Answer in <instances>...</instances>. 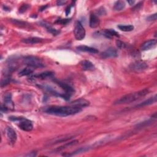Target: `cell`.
<instances>
[{
	"mask_svg": "<svg viewBox=\"0 0 157 157\" xmlns=\"http://www.w3.org/2000/svg\"><path fill=\"white\" fill-rule=\"evenodd\" d=\"M29 8V5H23L19 9V12L22 14L26 11V10Z\"/></svg>",
	"mask_w": 157,
	"mask_h": 157,
	"instance_id": "4316f807",
	"label": "cell"
},
{
	"mask_svg": "<svg viewBox=\"0 0 157 157\" xmlns=\"http://www.w3.org/2000/svg\"><path fill=\"white\" fill-rule=\"evenodd\" d=\"M41 25L42 26H44L47 29V32H49V33H50L53 35H59L60 33V31L55 29V28H53L52 26H50L49 24H48L46 22H42V23H41Z\"/></svg>",
	"mask_w": 157,
	"mask_h": 157,
	"instance_id": "ffe728a7",
	"label": "cell"
},
{
	"mask_svg": "<svg viewBox=\"0 0 157 157\" xmlns=\"http://www.w3.org/2000/svg\"><path fill=\"white\" fill-rule=\"evenodd\" d=\"M5 106L9 109H13L14 107V103L12 100V95L10 93H8L5 96Z\"/></svg>",
	"mask_w": 157,
	"mask_h": 157,
	"instance_id": "2e32d148",
	"label": "cell"
},
{
	"mask_svg": "<svg viewBox=\"0 0 157 157\" xmlns=\"http://www.w3.org/2000/svg\"><path fill=\"white\" fill-rule=\"evenodd\" d=\"M55 82L57 85H59L62 89H63L64 90V91L65 92V93L70 95L71 96L74 93L73 88L72 87H71L69 85H68L64 82H60L59 80H55Z\"/></svg>",
	"mask_w": 157,
	"mask_h": 157,
	"instance_id": "30bf717a",
	"label": "cell"
},
{
	"mask_svg": "<svg viewBox=\"0 0 157 157\" xmlns=\"http://www.w3.org/2000/svg\"><path fill=\"white\" fill-rule=\"evenodd\" d=\"M148 68V65L144 61L139 60L131 63L130 65V69L134 72H141Z\"/></svg>",
	"mask_w": 157,
	"mask_h": 157,
	"instance_id": "5b68a950",
	"label": "cell"
},
{
	"mask_svg": "<svg viewBox=\"0 0 157 157\" xmlns=\"http://www.w3.org/2000/svg\"><path fill=\"white\" fill-rule=\"evenodd\" d=\"M74 4V3L73 2L72 6H69L66 8V16H68L69 14V13L71 12V8H72V7L73 6Z\"/></svg>",
	"mask_w": 157,
	"mask_h": 157,
	"instance_id": "4dcf8cb0",
	"label": "cell"
},
{
	"mask_svg": "<svg viewBox=\"0 0 157 157\" xmlns=\"http://www.w3.org/2000/svg\"><path fill=\"white\" fill-rule=\"evenodd\" d=\"M156 99H157V97H156V95H155L154 96L150 98L149 99H147V100L139 104L138 105L136 106V107H144V106H149V105H151L152 104H154L156 102Z\"/></svg>",
	"mask_w": 157,
	"mask_h": 157,
	"instance_id": "ac0fdd59",
	"label": "cell"
},
{
	"mask_svg": "<svg viewBox=\"0 0 157 157\" xmlns=\"http://www.w3.org/2000/svg\"><path fill=\"white\" fill-rule=\"evenodd\" d=\"M118 56V53L117 50L112 47H110L103 52L101 56L103 59H107V58H115Z\"/></svg>",
	"mask_w": 157,
	"mask_h": 157,
	"instance_id": "ba28073f",
	"label": "cell"
},
{
	"mask_svg": "<svg viewBox=\"0 0 157 157\" xmlns=\"http://www.w3.org/2000/svg\"><path fill=\"white\" fill-rule=\"evenodd\" d=\"M74 33L76 39L78 41H81L85 37V28L80 21H77L75 23Z\"/></svg>",
	"mask_w": 157,
	"mask_h": 157,
	"instance_id": "277c9868",
	"label": "cell"
},
{
	"mask_svg": "<svg viewBox=\"0 0 157 157\" xmlns=\"http://www.w3.org/2000/svg\"><path fill=\"white\" fill-rule=\"evenodd\" d=\"M117 27L119 28V29L121 31L125 32H131L134 30V26L131 25H120L119 26H117Z\"/></svg>",
	"mask_w": 157,
	"mask_h": 157,
	"instance_id": "7402d4cb",
	"label": "cell"
},
{
	"mask_svg": "<svg viewBox=\"0 0 157 157\" xmlns=\"http://www.w3.org/2000/svg\"><path fill=\"white\" fill-rule=\"evenodd\" d=\"M6 133L9 143L12 145H14L16 142L17 139V135L16 131L12 127L8 126L6 129Z\"/></svg>",
	"mask_w": 157,
	"mask_h": 157,
	"instance_id": "8992f818",
	"label": "cell"
},
{
	"mask_svg": "<svg viewBox=\"0 0 157 157\" xmlns=\"http://www.w3.org/2000/svg\"><path fill=\"white\" fill-rule=\"evenodd\" d=\"M128 3L130 4V5L132 6V5L135 3V2H134V1H129V2H128Z\"/></svg>",
	"mask_w": 157,
	"mask_h": 157,
	"instance_id": "d590c367",
	"label": "cell"
},
{
	"mask_svg": "<svg viewBox=\"0 0 157 157\" xmlns=\"http://www.w3.org/2000/svg\"><path fill=\"white\" fill-rule=\"evenodd\" d=\"M36 155V152H31L30 153H28L26 156H35Z\"/></svg>",
	"mask_w": 157,
	"mask_h": 157,
	"instance_id": "e575fe53",
	"label": "cell"
},
{
	"mask_svg": "<svg viewBox=\"0 0 157 157\" xmlns=\"http://www.w3.org/2000/svg\"><path fill=\"white\" fill-rule=\"evenodd\" d=\"M156 18H157V14H153V15H151L149 17H148L147 19V21H155L156 20Z\"/></svg>",
	"mask_w": 157,
	"mask_h": 157,
	"instance_id": "f546056e",
	"label": "cell"
},
{
	"mask_svg": "<svg viewBox=\"0 0 157 157\" xmlns=\"http://www.w3.org/2000/svg\"><path fill=\"white\" fill-rule=\"evenodd\" d=\"M142 3H138L137 5H135V6L133 7V11L137 10V9H140V7H141V6H142Z\"/></svg>",
	"mask_w": 157,
	"mask_h": 157,
	"instance_id": "1f68e13d",
	"label": "cell"
},
{
	"mask_svg": "<svg viewBox=\"0 0 157 157\" xmlns=\"http://www.w3.org/2000/svg\"><path fill=\"white\" fill-rule=\"evenodd\" d=\"M53 73L52 71H45V72H42L41 73L36 74L33 76L34 78H38L40 79H45L48 77H52L53 76Z\"/></svg>",
	"mask_w": 157,
	"mask_h": 157,
	"instance_id": "d6986e66",
	"label": "cell"
},
{
	"mask_svg": "<svg viewBox=\"0 0 157 157\" xmlns=\"http://www.w3.org/2000/svg\"><path fill=\"white\" fill-rule=\"evenodd\" d=\"M82 111V108L74 106H50L45 109L44 112L50 115L67 117L77 114Z\"/></svg>",
	"mask_w": 157,
	"mask_h": 157,
	"instance_id": "6da1fadb",
	"label": "cell"
},
{
	"mask_svg": "<svg viewBox=\"0 0 157 157\" xmlns=\"http://www.w3.org/2000/svg\"><path fill=\"white\" fill-rule=\"evenodd\" d=\"M12 22L14 23V24H15L16 25H19L20 26H25V23L24 22H22V21H19L18 20H12Z\"/></svg>",
	"mask_w": 157,
	"mask_h": 157,
	"instance_id": "83f0119b",
	"label": "cell"
},
{
	"mask_svg": "<svg viewBox=\"0 0 157 157\" xmlns=\"http://www.w3.org/2000/svg\"><path fill=\"white\" fill-rule=\"evenodd\" d=\"M157 44V41L156 39H150L146 42L142 44L141 46V50H148L151 49H153L156 47Z\"/></svg>",
	"mask_w": 157,
	"mask_h": 157,
	"instance_id": "8fae6325",
	"label": "cell"
},
{
	"mask_svg": "<svg viewBox=\"0 0 157 157\" xmlns=\"http://www.w3.org/2000/svg\"><path fill=\"white\" fill-rule=\"evenodd\" d=\"M102 35H104L106 38H109V39H111L113 36L119 37V33L114 30L113 29H106L103 32Z\"/></svg>",
	"mask_w": 157,
	"mask_h": 157,
	"instance_id": "e0dca14e",
	"label": "cell"
},
{
	"mask_svg": "<svg viewBox=\"0 0 157 157\" xmlns=\"http://www.w3.org/2000/svg\"><path fill=\"white\" fill-rule=\"evenodd\" d=\"M44 41L43 39L37 38V37H32V38H28L26 39H23L22 40V42L23 43L25 44H36L38 43H41L42 41Z\"/></svg>",
	"mask_w": 157,
	"mask_h": 157,
	"instance_id": "4fadbf2b",
	"label": "cell"
},
{
	"mask_svg": "<svg viewBox=\"0 0 157 157\" xmlns=\"http://www.w3.org/2000/svg\"><path fill=\"white\" fill-rule=\"evenodd\" d=\"M77 49L80 52H87V53H90L92 54H96L99 52V51L93 47H89L87 46H80L77 47Z\"/></svg>",
	"mask_w": 157,
	"mask_h": 157,
	"instance_id": "7c38bea8",
	"label": "cell"
},
{
	"mask_svg": "<svg viewBox=\"0 0 157 157\" xmlns=\"http://www.w3.org/2000/svg\"><path fill=\"white\" fill-rule=\"evenodd\" d=\"M89 150V148H87V147H82V148H80L79 149L76 150L75 152H74L73 153H72L71 154H68V156L75 155H77V154L80 153H82V152H86V151H87V150Z\"/></svg>",
	"mask_w": 157,
	"mask_h": 157,
	"instance_id": "d4e9b609",
	"label": "cell"
},
{
	"mask_svg": "<svg viewBox=\"0 0 157 157\" xmlns=\"http://www.w3.org/2000/svg\"><path fill=\"white\" fill-rule=\"evenodd\" d=\"M48 7V6L47 5H46V6H41L39 9V11H44V10H46V9Z\"/></svg>",
	"mask_w": 157,
	"mask_h": 157,
	"instance_id": "836d02e7",
	"label": "cell"
},
{
	"mask_svg": "<svg viewBox=\"0 0 157 157\" xmlns=\"http://www.w3.org/2000/svg\"><path fill=\"white\" fill-rule=\"evenodd\" d=\"M149 93V89H145L136 92L128 94L117 99V100L114 102L113 104L115 105H120V104H125L133 103L142 98L145 97L146 95H148Z\"/></svg>",
	"mask_w": 157,
	"mask_h": 157,
	"instance_id": "7a4b0ae2",
	"label": "cell"
},
{
	"mask_svg": "<svg viewBox=\"0 0 157 157\" xmlns=\"http://www.w3.org/2000/svg\"><path fill=\"white\" fill-rule=\"evenodd\" d=\"M19 122V126L21 130L25 131H31L33 128V125L32 122L28 120L25 118H23L22 120H21Z\"/></svg>",
	"mask_w": 157,
	"mask_h": 157,
	"instance_id": "52a82bcc",
	"label": "cell"
},
{
	"mask_svg": "<svg viewBox=\"0 0 157 157\" xmlns=\"http://www.w3.org/2000/svg\"><path fill=\"white\" fill-rule=\"evenodd\" d=\"M100 23V20H99L98 16H96L95 14H92L90 16V20H89V25L92 28H95L98 27Z\"/></svg>",
	"mask_w": 157,
	"mask_h": 157,
	"instance_id": "5bb4252c",
	"label": "cell"
},
{
	"mask_svg": "<svg viewBox=\"0 0 157 157\" xmlns=\"http://www.w3.org/2000/svg\"><path fill=\"white\" fill-rule=\"evenodd\" d=\"M66 3V2H64V1H58L56 2V4L58 6H62Z\"/></svg>",
	"mask_w": 157,
	"mask_h": 157,
	"instance_id": "d6a6232c",
	"label": "cell"
},
{
	"mask_svg": "<svg viewBox=\"0 0 157 157\" xmlns=\"http://www.w3.org/2000/svg\"><path fill=\"white\" fill-rule=\"evenodd\" d=\"M23 62L24 65L35 68H42L44 66V64L42 61L38 57L35 56H27L25 57Z\"/></svg>",
	"mask_w": 157,
	"mask_h": 157,
	"instance_id": "3957f363",
	"label": "cell"
},
{
	"mask_svg": "<svg viewBox=\"0 0 157 157\" xmlns=\"http://www.w3.org/2000/svg\"><path fill=\"white\" fill-rule=\"evenodd\" d=\"M71 106H74L79 108H82L85 107H87L90 105V102L85 99H79L71 102L69 104Z\"/></svg>",
	"mask_w": 157,
	"mask_h": 157,
	"instance_id": "9c48e42d",
	"label": "cell"
},
{
	"mask_svg": "<svg viewBox=\"0 0 157 157\" xmlns=\"http://www.w3.org/2000/svg\"><path fill=\"white\" fill-rule=\"evenodd\" d=\"M116 45H117V47L120 49H123L126 46V44L125 43V42H123L120 40L116 41Z\"/></svg>",
	"mask_w": 157,
	"mask_h": 157,
	"instance_id": "484cf974",
	"label": "cell"
},
{
	"mask_svg": "<svg viewBox=\"0 0 157 157\" xmlns=\"http://www.w3.org/2000/svg\"><path fill=\"white\" fill-rule=\"evenodd\" d=\"M80 66L84 71H93L95 69L94 65L89 60H83L80 62Z\"/></svg>",
	"mask_w": 157,
	"mask_h": 157,
	"instance_id": "9a60e30c",
	"label": "cell"
},
{
	"mask_svg": "<svg viewBox=\"0 0 157 157\" xmlns=\"http://www.w3.org/2000/svg\"><path fill=\"white\" fill-rule=\"evenodd\" d=\"M33 73V70L30 68H26L23 69L19 73V76H25L30 75Z\"/></svg>",
	"mask_w": 157,
	"mask_h": 157,
	"instance_id": "603a6c76",
	"label": "cell"
},
{
	"mask_svg": "<svg viewBox=\"0 0 157 157\" xmlns=\"http://www.w3.org/2000/svg\"><path fill=\"white\" fill-rule=\"evenodd\" d=\"M106 14V11L105 9V8L104 7H101L96 10L95 15L98 17V16H105Z\"/></svg>",
	"mask_w": 157,
	"mask_h": 157,
	"instance_id": "cb8c5ba5",
	"label": "cell"
},
{
	"mask_svg": "<svg viewBox=\"0 0 157 157\" xmlns=\"http://www.w3.org/2000/svg\"><path fill=\"white\" fill-rule=\"evenodd\" d=\"M125 3L123 1L116 2L113 6V10L116 11H120L125 8Z\"/></svg>",
	"mask_w": 157,
	"mask_h": 157,
	"instance_id": "44dd1931",
	"label": "cell"
},
{
	"mask_svg": "<svg viewBox=\"0 0 157 157\" xmlns=\"http://www.w3.org/2000/svg\"><path fill=\"white\" fill-rule=\"evenodd\" d=\"M71 21V19H59L56 22V23H60L62 25H66Z\"/></svg>",
	"mask_w": 157,
	"mask_h": 157,
	"instance_id": "f1b7e54d",
	"label": "cell"
}]
</instances>
